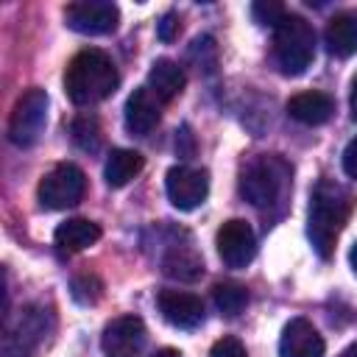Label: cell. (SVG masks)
<instances>
[{"label": "cell", "mask_w": 357, "mask_h": 357, "mask_svg": "<svg viewBox=\"0 0 357 357\" xmlns=\"http://www.w3.org/2000/svg\"><path fill=\"white\" fill-rule=\"evenodd\" d=\"M351 209H354V195L343 184H337L332 178H321L312 187L310 215H307V237L321 259H329L335 254V243H337Z\"/></svg>", "instance_id": "1"}, {"label": "cell", "mask_w": 357, "mask_h": 357, "mask_svg": "<svg viewBox=\"0 0 357 357\" xmlns=\"http://www.w3.org/2000/svg\"><path fill=\"white\" fill-rule=\"evenodd\" d=\"M117 84L120 75L114 61L98 47L75 53L64 70V92L75 106H92L106 100L117 89Z\"/></svg>", "instance_id": "2"}, {"label": "cell", "mask_w": 357, "mask_h": 357, "mask_svg": "<svg viewBox=\"0 0 357 357\" xmlns=\"http://www.w3.org/2000/svg\"><path fill=\"white\" fill-rule=\"evenodd\" d=\"M240 192L259 212L279 209L290 192V165L279 153L251 159L240 173Z\"/></svg>", "instance_id": "3"}, {"label": "cell", "mask_w": 357, "mask_h": 357, "mask_svg": "<svg viewBox=\"0 0 357 357\" xmlns=\"http://www.w3.org/2000/svg\"><path fill=\"white\" fill-rule=\"evenodd\" d=\"M273 59L284 75H301L315 59V31L298 14H284L273 28Z\"/></svg>", "instance_id": "4"}, {"label": "cell", "mask_w": 357, "mask_h": 357, "mask_svg": "<svg viewBox=\"0 0 357 357\" xmlns=\"http://www.w3.org/2000/svg\"><path fill=\"white\" fill-rule=\"evenodd\" d=\"M86 192V176L73 162H59L47 170L36 187V198L42 209H70Z\"/></svg>", "instance_id": "5"}, {"label": "cell", "mask_w": 357, "mask_h": 357, "mask_svg": "<svg viewBox=\"0 0 357 357\" xmlns=\"http://www.w3.org/2000/svg\"><path fill=\"white\" fill-rule=\"evenodd\" d=\"M47 123V92L39 86L25 89L8 114V139L20 148H31Z\"/></svg>", "instance_id": "6"}, {"label": "cell", "mask_w": 357, "mask_h": 357, "mask_svg": "<svg viewBox=\"0 0 357 357\" xmlns=\"http://www.w3.org/2000/svg\"><path fill=\"white\" fill-rule=\"evenodd\" d=\"M67 28L86 33V36H103L112 33L120 22V8L109 0H78L64 8Z\"/></svg>", "instance_id": "7"}, {"label": "cell", "mask_w": 357, "mask_h": 357, "mask_svg": "<svg viewBox=\"0 0 357 357\" xmlns=\"http://www.w3.org/2000/svg\"><path fill=\"white\" fill-rule=\"evenodd\" d=\"M165 190L167 198L176 209L190 212L195 206H201L209 195V173L206 170H195L187 165H176L167 170L165 176Z\"/></svg>", "instance_id": "8"}, {"label": "cell", "mask_w": 357, "mask_h": 357, "mask_svg": "<svg viewBox=\"0 0 357 357\" xmlns=\"http://www.w3.org/2000/svg\"><path fill=\"white\" fill-rule=\"evenodd\" d=\"M215 245H218V254H220L223 265H229V268H245L257 254L254 229L240 218H231L218 229Z\"/></svg>", "instance_id": "9"}, {"label": "cell", "mask_w": 357, "mask_h": 357, "mask_svg": "<svg viewBox=\"0 0 357 357\" xmlns=\"http://www.w3.org/2000/svg\"><path fill=\"white\" fill-rule=\"evenodd\" d=\"M145 346V324L137 315H120L106 324L100 335L103 357H139Z\"/></svg>", "instance_id": "10"}, {"label": "cell", "mask_w": 357, "mask_h": 357, "mask_svg": "<svg viewBox=\"0 0 357 357\" xmlns=\"http://www.w3.org/2000/svg\"><path fill=\"white\" fill-rule=\"evenodd\" d=\"M159 312L167 324L178 326V329H195L204 321V301L192 293L184 290H162L156 296Z\"/></svg>", "instance_id": "11"}, {"label": "cell", "mask_w": 357, "mask_h": 357, "mask_svg": "<svg viewBox=\"0 0 357 357\" xmlns=\"http://www.w3.org/2000/svg\"><path fill=\"white\" fill-rule=\"evenodd\" d=\"M279 357H324V337L307 318H293L282 329Z\"/></svg>", "instance_id": "12"}, {"label": "cell", "mask_w": 357, "mask_h": 357, "mask_svg": "<svg viewBox=\"0 0 357 357\" xmlns=\"http://www.w3.org/2000/svg\"><path fill=\"white\" fill-rule=\"evenodd\" d=\"M159 114H162V103L148 86H139L128 95V100H126V128L131 134H137V137L151 134L159 123Z\"/></svg>", "instance_id": "13"}, {"label": "cell", "mask_w": 357, "mask_h": 357, "mask_svg": "<svg viewBox=\"0 0 357 357\" xmlns=\"http://www.w3.org/2000/svg\"><path fill=\"white\" fill-rule=\"evenodd\" d=\"M184 84H187L184 70L176 61H170V59H156L151 64V70H148V89L159 98V103L176 100L181 95Z\"/></svg>", "instance_id": "14"}, {"label": "cell", "mask_w": 357, "mask_h": 357, "mask_svg": "<svg viewBox=\"0 0 357 357\" xmlns=\"http://www.w3.org/2000/svg\"><path fill=\"white\" fill-rule=\"evenodd\" d=\"M324 42L332 56H354L357 53V11H337L324 31Z\"/></svg>", "instance_id": "15"}, {"label": "cell", "mask_w": 357, "mask_h": 357, "mask_svg": "<svg viewBox=\"0 0 357 357\" xmlns=\"http://www.w3.org/2000/svg\"><path fill=\"white\" fill-rule=\"evenodd\" d=\"M335 100L324 92H298L287 100V114L304 126H321L332 117Z\"/></svg>", "instance_id": "16"}, {"label": "cell", "mask_w": 357, "mask_h": 357, "mask_svg": "<svg viewBox=\"0 0 357 357\" xmlns=\"http://www.w3.org/2000/svg\"><path fill=\"white\" fill-rule=\"evenodd\" d=\"M98 240H100V226L86 218H70V220L59 223L53 231V243L67 254L84 251V248L95 245Z\"/></svg>", "instance_id": "17"}, {"label": "cell", "mask_w": 357, "mask_h": 357, "mask_svg": "<svg viewBox=\"0 0 357 357\" xmlns=\"http://www.w3.org/2000/svg\"><path fill=\"white\" fill-rule=\"evenodd\" d=\"M162 271L178 282H195L204 273V259L195 254L190 243H170L162 257Z\"/></svg>", "instance_id": "18"}, {"label": "cell", "mask_w": 357, "mask_h": 357, "mask_svg": "<svg viewBox=\"0 0 357 357\" xmlns=\"http://www.w3.org/2000/svg\"><path fill=\"white\" fill-rule=\"evenodd\" d=\"M145 159L142 153L137 151H128V148H114L106 159V167H103V178L109 187H126L139 170H142Z\"/></svg>", "instance_id": "19"}, {"label": "cell", "mask_w": 357, "mask_h": 357, "mask_svg": "<svg viewBox=\"0 0 357 357\" xmlns=\"http://www.w3.org/2000/svg\"><path fill=\"white\" fill-rule=\"evenodd\" d=\"M212 298H215V307H218L223 315L234 318V315H240V312L245 310V304H248V290H245L243 284H237V282H218V284L212 287Z\"/></svg>", "instance_id": "20"}, {"label": "cell", "mask_w": 357, "mask_h": 357, "mask_svg": "<svg viewBox=\"0 0 357 357\" xmlns=\"http://www.w3.org/2000/svg\"><path fill=\"white\" fill-rule=\"evenodd\" d=\"M73 139L81 151L86 153H95L100 148V128L95 123V117H78L73 123Z\"/></svg>", "instance_id": "21"}, {"label": "cell", "mask_w": 357, "mask_h": 357, "mask_svg": "<svg viewBox=\"0 0 357 357\" xmlns=\"http://www.w3.org/2000/svg\"><path fill=\"white\" fill-rule=\"evenodd\" d=\"M100 293H103V284H100L98 276L84 273V276H75V279H73V298H75V301H81V304H95V301L100 298Z\"/></svg>", "instance_id": "22"}, {"label": "cell", "mask_w": 357, "mask_h": 357, "mask_svg": "<svg viewBox=\"0 0 357 357\" xmlns=\"http://www.w3.org/2000/svg\"><path fill=\"white\" fill-rule=\"evenodd\" d=\"M284 14H287L284 6L276 3V0H257V3L251 6V17H254L259 25H271V28H276V25L282 22Z\"/></svg>", "instance_id": "23"}, {"label": "cell", "mask_w": 357, "mask_h": 357, "mask_svg": "<svg viewBox=\"0 0 357 357\" xmlns=\"http://www.w3.org/2000/svg\"><path fill=\"white\" fill-rule=\"evenodd\" d=\"M206 56H209V59H218L215 39H212V36H198V39L192 42V47H190V59H195V61H198V70L204 67L206 73H212V70H215V64H209V61H206Z\"/></svg>", "instance_id": "24"}, {"label": "cell", "mask_w": 357, "mask_h": 357, "mask_svg": "<svg viewBox=\"0 0 357 357\" xmlns=\"http://www.w3.org/2000/svg\"><path fill=\"white\" fill-rule=\"evenodd\" d=\"M209 357H248V354H245V346H243L237 337H220V340L212 346Z\"/></svg>", "instance_id": "25"}, {"label": "cell", "mask_w": 357, "mask_h": 357, "mask_svg": "<svg viewBox=\"0 0 357 357\" xmlns=\"http://www.w3.org/2000/svg\"><path fill=\"white\" fill-rule=\"evenodd\" d=\"M178 14H173V11H167L165 17H162V22H159V39L162 42H173L176 36H178Z\"/></svg>", "instance_id": "26"}, {"label": "cell", "mask_w": 357, "mask_h": 357, "mask_svg": "<svg viewBox=\"0 0 357 357\" xmlns=\"http://www.w3.org/2000/svg\"><path fill=\"white\" fill-rule=\"evenodd\" d=\"M343 170H346L349 178H357V137L343 151Z\"/></svg>", "instance_id": "27"}, {"label": "cell", "mask_w": 357, "mask_h": 357, "mask_svg": "<svg viewBox=\"0 0 357 357\" xmlns=\"http://www.w3.org/2000/svg\"><path fill=\"white\" fill-rule=\"evenodd\" d=\"M349 106H351V117L357 120V75L351 81V98H349Z\"/></svg>", "instance_id": "28"}, {"label": "cell", "mask_w": 357, "mask_h": 357, "mask_svg": "<svg viewBox=\"0 0 357 357\" xmlns=\"http://www.w3.org/2000/svg\"><path fill=\"white\" fill-rule=\"evenodd\" d=\"M151 357H181V351H176V349H159Z\"/></svg>", "instance_id": "29"}, {"label": "cell", "mask_w": 357, "mask_h": 357, "mask_svg": "<svg viewBox=\"0 0 357 357\" xmlns=\"http://www.w3.org/2000/svg\"><path fill=\"white\" fill-rule=\"evenodd\" d=\"M349 262H351V271H354V276H357V243H354L351 251H349Z\"/></svg>", "instance_id": "30"}, {"label": "cell", "mask_w": 357, "mask_h": 357, "mask_svg": "<svg viewBox=\"0 0 357 357\" xmlns=\"http://www.w3.org/2000/svg\"><path fill=\"white\" fill-rule=\"evenodd\" d=\"M337 357H357V343H351V346H346V349H343V351H340Z\"/></svg>", "instance_id": "31"}]
</instances>
